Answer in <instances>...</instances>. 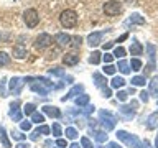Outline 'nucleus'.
<instances>
[{"label":"nucleus","instance_id":"obj_48","mask_svg":"<svg viewBox=\"0 0 158 148\" xmlns=\"http://www.w3.org/2000/svg\"><path fill=\"white\" fill-rule=\"evenodd\" d=\"M102 94H104V97H106V99H109V97H110L112 96V91H110V87H102Z\"/></svg>","mask_w":158,"mask_h":148},{"label":"nucleus","instance_id":"obj_33","mask_svg":"<svg viewBox=\"0 0 158 148\" xmlns=\"http://www.w3.org/2000/svg\"><path fill=\"white\" fill-rule=\"evenodd\" d=\"M66 138H69V140H76L77 138V130L73 127H68L66 128Z\"/></svg>","mask_w":158,"mask_h":148},{"label":"nucleus","instance_id":"obj_8","mask_svg":"<svg viewBox=\"0 0 158 148\" xmlns=\"http://www.w3.org/2000/svg\"><path fill=\"white\" fill-rule=\"evenodd\" d=\"M104 12H106V15H109V17H114V15H118L122 12V7L118 2H115V0H110V2L104 3Z\"/></svg>","mask_w":158,"mask_h":148},{"label":"nucleus","instance_id":"obj_20","mask_svg":"<svg viewBox=\"0 0 158 148\" xmlns=\"http://www.w3.org/2000/svg\"><path fill=\"white\" fill-rule=\"evenodd\" d=\"M142 53H143L142 43L133 41V43H132V46H130V54H132V56H142Z\"/></svg>","mask_w":158,"mask_h":148},{"label":"nucleus","instance_id":"obj_22","mask_svg":"<svg viewBox=\"0 0 158 148\" xmlns=\"http://www.w3.org/2000/svg\"><path fill=\"white\" fill-rule=\"evenodd\" d=\"M117 69H118V71H120L122 74H128V72L132 71V69H130V63H127L125 59H120V61H118Z\"/></svg>","mask_w":158,"mask_h":148},{"label":"nucleus","instance_id":"obj_3","mask_svg":"<svg viewBox=\"0 0 158 148\" xmlns=\"http://www.w3.org/2000/svg\"><path fill=\"white\" fill-rule=\"evenodd\" d=\"M117 138L120 142H123L128 148H140L142 146V142L140 138L137 135H130V133H127L125 130H118L117 132Z\"/></svg>","mask_w":158,"mask_h":148},{"label":"nucleus","instance_id":"obj_52","mask_svg":"<svg viewBox=\"0 0 158 148\" xmlns=\"http://www.w3.org/2000/svg\"><path fill=\"white\" fill-rule=\"evenodd\" d=\"M76 123H77V127H79V128H82L84 125H86V123H84V118H79V117L76 118Z\"/></svg>","mask_w":158,"mask_h":148},{"label":"nucleus","instance_id":"obj_37","mask_svg":"<svg viewBox=\"0 0 158 148\" xmlns=\"http://www.w3.org/2000/svg\"><path fill=\"white\" fill-rule=\"evenodd\" d=\"M81 43H82V38L79 36V35H76V36H71V44H69V46L79 48V46H81Z\"/></svg>","mask_w":158,"mask_h":148},{"label":"nucleus","instance_id":"obj_44","mask_svg":"<svg viewBox=\"0 0 158 148\" xmlns=\"http://www.w3.org/2000/svg\"><path fill=\"white\" fill-rule=\"evenodd\" d=\"M127 97H128V92H125V91H118V92H117V99H118L120 102H125Z\"/></svg>","mask_w":158,"mask_h":148},{"label":"nucleus","instance_id":"obj_35","mask_svg":"<svg viewBox=\"0 0 158 148\" xmlns=\"http://www.w3.org/2000/svg\"><path fill=\"white\" fill-rule=\"evenodd\" d=\"M101 53L99 51H92V54H91V58H89V63L91 64H99L101 63Z\"/></svg>","mask_w":158,"mask_h":148},{"label":"nucleus","instance_id":"obj_4","mask_svg":"<svg viewBox=\"0 0 158 148\" xmlns=\"http://www.w3.org/2000/svg\"><path fill=\"white\" fill-rule=\"evenodd\" d=\"M23 20H25V23H27L28 28H35L40 23V15L35 8H27L23 12Z\"/></svg>","mask_w":158,"mask_h":148},{"label":"nucleus","instance_id":"obj_42","mask_svg":"<svg viewBox=\"0 0 158 148\" xmlns=\"http://www.w3.org/2000/svg\"><path fill=\"white\" fill-rule=\"evenodd\" d=\"M115 66H112V64H107L106 68H104V74H109V76H114L115 74Z\"/></svg>","mask_w":158,"mask_h":148},{"label":"nucleus","instance_id":"obj_28","mask_svg":"<svg viewBox=\"0 0 158 148\" xmlns=\"http://www.w3.org/2000/svg\"><path fill=\"white\" fill-rule=\"evenodd\" d=\"M31 122L38 123V125H41V123L44 122V113H41V112H35V113H31Z\"/></svg>","mask_w":158,"mask_h":148},{"label":"nucleus","instance_id":"obj_60","mask_svg":"<svg viewBox=\"0 0 158 148\" xmlns=\"http://www.w3.org/2000/svg\"><path fill=\"white\" fill-rule=\"evenodd\" d=\"M156 97H158V94H156Z\"/></svg>","mask_w":158,"mask_h":148},{"label":"nucleus","instance_id":"obj_58","mask_svg":"<svg viewBox=\"0 0 158 148\" xmlns=\"http://www.w3.org/2000/svg\"><path fill=\"white\" fill-rule=\"evenodd\" d=\"M140 148H150V143H148V142L145 140V142L142 143V146H140Z\"/></svg>","mask_w":158,"mask_h":148},{"label":"nucleus","instance_id":"obj_13","mask_svg":"<svg viewBox=\"0 0 158 148\" xmlns=\"http://www.w3.org/2000/svg\"><path fill=\"white\" fill-rule=\"evenodd\" d=\"M82 91H84V86H82V84H77V86H74V87H73L71 91H69L64 97H61V101H63V102H66L68 99H76L79 94H82Z\"/></svg>","mask_w":158,"mask_h":148},{"label":"nucleus","instance_id":"obj_14","mask_svg":"<svg viewBox=\"0 0 158 148\" xmlns=\"http://www.w3.org/2000/svg\"><path fill=\"white\" fill-rule=\"evenodd\" d=\"M102 38H104V33L102 31H96V33H91L87 36V43L92 46H99V44L102 43Z\"/></svg>","mask_w":158,"mask_h":148},{"label":"nucleus","instance_id":"obj_54","mask_svg":"<svg viewBox=\"0 0 158 148\" xmlns=\"http://www.w3.org/2000/svg\"><path fill=\"white\" fill-rule=\"evenodd\" d=\"M97 122H99V120H94V118H89V127L96 128V127H97Z\"/></svg>","mask_w":158,"mask_h":148},{"label":"nucleus","instance_id":"obj_19","mask_svg":"<svg viewBox=\"0 0 158 148\" xmlns=\"http://www.w3.org/2000/svg\"><path fill=\"white\" fill-rule=\"evenodd\" d=\"M92 79H94V84H96L97 87H106V84H107V79H106V76H102V74H99V72H94V76H92Z\"/></svg>","mask_w":158,"mask_h":148},{"label":"nucleus","instance_id":"obj_1","mask_svg":"<svg viewBox=\"0 0 158 148\" xmlns=\"http://www.w3.org/2000/svg\"><path fill=\"white\" fill-rule=\"evenodd\" d=\"M99 122H101V125L104 128V132H110L114 130V127H115V122H117V117L114 115L112 112L109 110H101L99 112Z\"/></svg>","mask_w":158,"mask_h":148},{"label":"nucleus","instance_id":"obj_32","mask_svg":"<svg viewBox=\"0 0 158 148\" xmlns=\"http://www.w3.org/2000/svg\"><path fill=\"white\" fill-rule=\"evenodd\" d=\"M130 69H132V71H140V69H142V61H140V59L133 58L130 61Z\"/></svg>","mask_w":158,"mask_h":148},{"label":"nucleus","instance_id":"obj_45","mask_svg":"<svg viewBox=\"0 0 158 148\" xmlns=\"http://www.w3.org/2000/svg\"><path fill=\"white\" fill-rule=\"evenodd\" d=\"M94 109H96L94 105H89V104H87L84 109H81V112L84 113V115H87V113H92V112H94Z\"/></svg>","mask_w":158,"mask_h":148},{"label":"nucleus","instance_id":"obj_46","mask_svg":"<svg viewBox=\"0 0 158 148\" xmlns=\"http://www.w3.org/2000/svg\"><path fill=\"white\" fill-rule=\"evenodd\" d=\"M148 99H150V94H148L147 91H142V92H140V101L147 104V102H148Z\"/></svg>","mask_w":158,"mask_h":148},{"label":"nucleus","instance_id":"obj_56","mask_svg":"<svg viewBox=\"0 0 158 148\" xmlns=\"http://www.w3.org/2000/svg\"><path fill=\"white\" fill-rule=\"evenodd\" d=\"M107 148H120V145H118V143H115V142H110L107 145Z\"/></svg>","mask_w":158,"mask_h":148},{"label":"nucleus","instance_id":"obj_36","mask_svg":"<svg viewBox=\"0 0 158 148\" xmlns=\"http://www.w3.org/2000/svg\"><path fill=\"white\" fill-rule=\"evenodd\" d=\"M0 97H7V79L2 77L0 81Z\"/></svg>","mask_w":158,"mask_h":148},{"label":"nucleus","instance_id":"obj_31","mask_svg":"<svg viewBox=\"0 0 158 148\" xmlns=\"http://www.w3.org/2000/svg\"><path fill=\"white\" fill-rule=\"evenodd\" d=\"M8 64H10V56L5 51H0V68L8 66Z\"/></svg>","mask_w":158,"mask_h":148},{"label":"nucleus","instance_id":"obj_23","mask_svg":"<svg viewBox=\"0 0 158 148\" xmlns=\"http://www.w3.org/2000/svg\"><path fill=\"white\" fill-rule=\"evenodd\" d=\"M125 86V79L120 77V76H114L112 81H110V87L114 89H118V87H123Z\"/></svg>","mask_w":158,"mask_h":148},{"label":"nucleus","instance_id":"obj_29","mask_svg":"<svg viewBox=\"0 0 158 148\" xmlns=\"http://www.w3.org/2000/svg\"><path fill=\"white\" fill-rule=\"evenodd\" d=\"M48 72L54 77H64L66 76V74H64V69H61V68H51V69H48Z\"/></svg>","mask_w":158,"mask_h":148},{"label":"nucleus","instance_id":"obj_49","mask_svg":"<svg viewBox=\"0 0 158 148\" xmlns=\"http://www.w3.org/2000/svg\"><path fill=\"white\" fill-rule=\"evenodd\" d=\"M56 145H58L59 148H64V146H66V140H64V138H58V140H56Z\"/></svg>","mask_w":158,"mask_h":148},{"label":"nucleus","instance_id":"obj_57","mask_svg":"<svg viewBox=\"0 0 158 148\" xmlns=\"http://www.w3.org/2000/svg\"><path fill=\"white\" fill-rule=\"evenodd\" d=\"M114 46V43H104V49H110Z\"/></svg>","mask_w":158,"mask_h":148},{"label":"nucleus","instance_id":"obj_50","mask_svg":"<svg viewBox=\"0 0 158 148\" xmlns=\"http://www.w3.org/2000/svg\"><path fill=\"white\" fill-rule=\"evenodd\" d=\"M38 135H40V133H38L36 130L31 132V133H30V140H31V142H36V140H38Z\"/></svg>","mask_w":158,"mask_h":148},{"label":"nucleus","instance_id":"obj_17","mask_svg":"<svg viewBox=\"0 0 158 148\" xmlns=\"http://www.w3.org/2000/svg\"><path fill=\"white\" fill-rule=\"evenodd\" d=\"M147 128L148 130H155V128H158V112H153L148 115L147 118Z\"/></svg>","mask_w":158,"mask_h":148},{"label":"nucleus","instance_id":"obj_2","mask_svg":"<svg viewBox=\"0 0 158 148\" xmlns=\"http://www.w3.org/2000/svg\"><path fill=\"white\" fill-rule=\"evenodd\" d=\"M59 23L63 25L64 28H74L77 25V13L74 10H64L59 15Z\"/></svg>","mask_w":158,"mask_h":148},{"label":"nucleus","instance_id":"obj_6","mask_svg":"<svg viewBox=\"0 0 158 148\" xmlns=\"http://www.w3.org/2000/svg\"><path fill=\"white\" fill-rule=\"evenodd\" d=\"M53 43V36L49 33H40L35 39V48L36 49H46Z\"/></svg>","mask_w":158,"mask_h":148},{"label":"nucleus","instance_id":"obj_47","mask_svg":"<svg viewBox=\"0 0 158 148\" xmlns=\"http://www.w3.org/2000/svg\"><path fill=\"white\" fill-rule=\"evenodd\" d=\"M102 59H104V61H106L107 64H110V63H112V59H114V54H110V53H106V54L102 56Z\"/></svg>","mask_w":158,"mask_h":148},{"label":"nucleus","instance_id":"obj_39","mask_svg":"<svg viewBox=\"0 0 158 148\" xmlns=\"http://www.w3.org/2000/svg\"><path fill=\"white\" fill-rule=\"evenodd\" d=\"M36 132L41 133V135H49V133H51V128H49L48 125H43V123H41V125L36 128Z\"/></svg>","mask_w":158,"mask_h":148},{"label":"nucleus","instance_id":"obj_5","mask_svg":"<svg viewBox=\"0 0 158 148\" xmlns=\"http://www.w3.org/2000/svg\"><path fill=\"white\" fill-rule=\"evenodd\" d=\"M147 53H148V66H147V69H145V77L153 71V69H155V56H156V48H155V44L148 43V44H147Z\"/></svg>","mask_w":158,"mask_h":148},{"label":"nucleus","instance_id":"obj_34","mask_svg":"<svg viewBox=\"0 0 158 148\" xmlns=\"http://www.w3.org/2000/svg\"><path fill=\"white\" fill-rule=\"evenodd\" d=\"M51 132H53V137H56V138H61V135H63V130H61V125H59V123H53Z\"/></svg>","mask_w":158,"mask_h":148},{"label":"nucleus","instance_id":"obj_40","mask_svg":"<svg viewBox=\"0 0 158 148\" xmlns=\"http://www.w3.org/2000/svg\"><path fill=\"white\" fill-rule=\"evenodd\" d=\"M81 146H82V148H94L92 142L89 140L87 137H81Z\"/></svg>","mask_w":158,"mask_h":148},{"label":"nucleus","instance_id":"obj_9","mask_svg":"<svg viewBox=\"0 0 158 148\" xmlns=\"http://www.w3.org/2000/svg\"><path fill=\"white\" fill-rule=\"evenodd\" d=\"M10 118H13L15 122H22V112H20V102L13 101L10 104V110H8Z\"/></svg>","mask_w":158,"mask_h":148},{"label":"nucleus","instance_id":"obj_26","mask_svg":"<svg viewBox=\"0 0 158 148\" xmlns=\"http://www.w3.org/2000/svg\"><path fill=\"white\" fill-rule=\"evenodd\" d=\"M148 89L152 94H158V76H153L152 81L148 82Z\"/></svg>","mask_w":158,"mask_h":148},{"label":"nucleus","instance_id":"obj_7","mask_svg":"<svg viewBox=\"0 0 158 148\" xmlns=\"http://www.w3.org/2000/svg\"><path fill=\"white\" fill-rule=\"evenodd\" d=\"M23 86H25V77H18V76L12 77V79H10V82H8L10 94H13V96H18V94L22 92Z\"/></svg>","mask_w":158,"mask_h":148},{"label":"nucleus","instance_id":"obj_21","mask_svg":"<svg viewBox=\"0 0 158 148\" xmlns=\"http://www.w3.org/2000/svg\"><path fill=\"white\" fill-rule=\"evenodd\" d=\"M0 143L3 145V148H10V140H8V135H7V130L5 127H0Z\"/></svg>","mask_w":158,"mask_h":148},{"label":"nucleus","instance_id":"obj_43","mask_svg":"<svg viewBox=\"0 0 158 148\" xmlns=\"http://www.w3.org/2000/svg\"><path fill=\"white\" fill-rule=\"evenodd\" d=\"M12 138H13V140H17V142H23L27 137H25L22 132H12Z\"/></svg>","mask_w":158,"mask_h":148},{"label":"nucleus","instance_id":"obj_51","mask_svg":"<svg viewBox=\"0 0 158 148\" xmlns=\"http://www.w3.org/2000/svg\"><path fill=\"white\" fill-rule=\"evenodd\" d=\"M127 38H128V33H123L120 38H117V41H115V43H122V41H125Z\"/></svg>","mask_w":158,"mask_h":148},{"label":"nucleus","instance_id":"obj_41","mask_svg":"<svg viewBox=\"0 0 158 148\" xmlns=\"http://www.w3.org/2000/svg\"><path fill=\"white\" fill-rule=\"evenodd\" d=\"M20 128H22L23 132H30V130H31V122H30V120L20 122Z\"/></svg>","mask_w":158,"mask_h":148},{"label":"nucleus","instance_id":"obj_15","mask_svg":"<svg viewBox=\"0 0 158 148\" xmlns=\"http://www.w3.org/2000/svg\"><path fill=\"white\" fill-rule=\"evenodd\" d=\"M118 113L125 118V120H132L135 117V109H132V105H122L118 109Z\"/></svg>","mask_w":158,"mask_h":148},{"label":"nucleus","instance_id":"obj_10","mask_svg":"<svg viewBox=\"0 0 158 148\" xmlns=\"http://www.w3.org/2000/svg\"><path fill=\"white\" fill-rule=\"evenodd\" d=\"M54 43H56L59 48H66L71 44V36H69L68 33H56L54 35Z\"/></svg>","mask_w":158,"mask_h":148},{"label":"nucleus","instance_id":"obj_11","mask_svg":"<svg viewBox=\"0 0 158 148\" xmlns=\"http://www.w3.org/2000/svg\"><path fill=\"white\" fill-rule=\"evenodd\" d=\"M41 110L44 115H49L51 118H61V110L56 105H43Z\"/></svg>","mask_w":158,"mask_h":148},{"label":"nucleus","instance_id":"obj_55","mask_svg":"<svg viewBox=\"0 0 158 148\" xmlns=\"http://www.w3.org/2000/svg\"><path fill=\"white\" fill-rule=\"evenodd\" d=\"M51 145H53V140H49V138H48V140H44V143H43V146H44V148H49Z\"/></svg>","mask_w":158,"mask_h":148},{"label":"nucleus","instance_id":"obj_24","mask_svg":"<svg viewBox=\"0 0 158 148\" xmlns=\"http://www.w3.org/2000/svg\"><path fill=\"white\" fill-rule=\"evenodd\" d=\"M92 135H94V140H96L97 143H104V142H107V132H99V130H94L92 132Z\"/></svg>","mask_w":158,"mask_h":148},{"label":"nucleus","instance_id":"obj_38","mask_svg":"<svg viewBox=\"0 0 158 148\" xmlns=\"http://www.w3.org/2000/svg\"><path fill=\"white\" fill-rule=\"evenodd\" d=\"M125 48H122V46H117L115 49H114V56L115 58H118V59H122L123 56H125Z\"/></svg>","mask_w":158,"mask_h":148},{"label":"nucleus","instance_id":"obj_53","mask_svg":"<svg viewBox=\"0 0 158 148\" xmlns=\"http://www.w3.org/2000/svg\"><path fill=\"white\" fill-rule=\"evenodd\" d=\"M17 148H30V143H25V142H18Z\"/></svg>","mask_w":158,"mask_h":148},{"label":"nucleus","instance_id":"obj_12","mask_svg":"<svg viewBox=\"0 0 158 148\" xmlns=\"http://www.w3.org/2000/svg\"><path fill=\"white\" fill-rule=\"evenodd\" d=\"M12 54H13V58H17V59H25L28 56V49H27V46H23V44H15L13 49H12Z\"/></svg>","mask_w":158,"mask_h":148},{"label":"nucleus","instance_id":"obj_59","mask_svg":"<svg viewBox=\"0 0 158 148\" xmlns=\"http://www.w3.org/2000/svg\"><path fill=\"white\" fill-rule=\"evenodd\" d=\"M69 148H81V146H79V143H71V145H69Z\"/></svg>","mask_w":158,"mask_h":148},{"label":"nucleus","instance_id":"obj_25","mask_svg":"<svg viewBox=\"0 0 158 148\" xmlns=\"http://www.w3.org/2000/svg\"><path fill=\"white\" fill-rule=\"evenodd\" d=\"M74 102H76V105H79V107H86L89 104V96L87 94H81V96H77L74 99Z\"/></svg>","mask_w":158,"mask_h":148},{"label":"nucleus","instance_id":"obj_27","mask_svg":"<svg viewBox=\"0 0 158 148\" xmlns=\"http://www.w3.org/2000/svg\"><path fill=\"white\" fill-rule=\"evenodd\" d=\"M35 112H36V105H35V104L28 102V104L23 105V113L25 115H31V113H35Z\"/></svg>","mask_w":158,"mask_h":148},{"label":"nucleus","instance_id":"obj_30","mask_svg":"<svg viewBox=\"0 0 158 148\" xmlns=\"http://www.w3.org/2000/svg\"><path fill=\"white\" fill-rule=\"evenodd\" d=\"M147 82V77L145 76H135L132 77V86H145Z\"/></svg>","mask_w":158,"mask_h":148},{"label":"nucleus","instance_id":"obj_18","mask_svg":"<svg viewBox=\"0 0 158 148\" xmlns=\"http://www.w3.org/2000/svg\"><path fill=\"white\" fill-rule=\"evenodd\" d=\"M125 25H145V18L140 17L138 13H132L130 17L127 18Z\"/></svg>","mask_w":158,"mask_h":148},{"label":"nucleus","instance_id":"obj_16","mask_svg":"<svg viewBox=\"0 0 158 148\" xmlns=\"http://www.w3.org/2000/svg\"><path fill=\"white\" fill-rule=\"evenodd\" d=\"M79 63V54L76 53H66L63 56V64H66V66H76Z\"/></svg>","mask_w":158,"mask_h":148}]
</instances>
